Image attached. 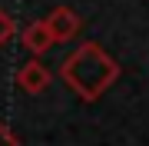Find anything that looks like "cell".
Here are the masks:
<instances>
[{
  "label": "cell",
  "mask_w": 149,
  "mask_h": 146,
  "mask_svg": "<svg viewBox=\"0 0 149 146\" xmlns=\"http://www.w3.org/2000/svg\"><path fill=\"white\" fill-rule=\"evenodd\" d=\"M0 146H20L17 133H13V130H10L7 123H0Z\"/></svg>",
  "instance_id": "obj_6"
},
{
  "label": "cell",
  "mask_w": 149,
  "mask_h": 146,
  "mask_svg": "<svg viewBox=\"0 0 149 146\" xmlns=\"http://www.w3.org/2000/svg\"><path fill=\"white\" fill-rule=\"evenodd\" d=\"M20 40H23V47H27L33 57L47 53V50L56 43V40H53V33H50V27H47V20H33L30 27L20 33Z\"/></svg>",
  "instance_id": "obj_4"
},
{
  "label": "cell",
  "mask_w": 149,
  "mask_h": 146,
  "mask_svg": "<svg viewBox=\"0 0 149 146\" xmlns=\"http://www.w3.org/2000/svg\"><path fill=\"white\" fill-rule=\"evenodd\" d=\"M13 30H17V27H13V17H10V13H7V10H3V7H0V47H3V43H7V40H10V37H13Z\"/></svg>",
  "instance_id": "obj_5"
},
{
  "label": "cell",
  "mask_w": 149,
  "mask_h": 146,
  "mask_svg": "<svg viewBox=\"0 0 149 146\" xmlns=\"http://www.w3.org/2000/svg\"><path fill=\"white\" fill-rule=\"evenodd\" d=\"M17 83H20V90H27V93H43L50 87V70L33 57L30 63H23L20 70H17Z\"/></svg>",
  "instance_id": "obj_3"
},
{
  "label": "cell",
  "mask_w": 149,
  "mask_h": 146,
  "mask_svg": "<svg viewBox=\"0 0 149 146\" xmlns=\"http://www.w3.org/2000/svg\"><path fill=\"white\" fill-rule=\"evenodd\" d=\"M60 76H63V83H66L83 103H96L113 83H116L119 63H116L100 43L90 40V43H80L73 53L63 60Z\"/></svg>",
  "instance_id": "obj_1"
},
{
  "label": "cell",
  "mask_w": 149,
  "mask_h": 146,
  "mask_svg": "<svg viewBox=\"0 0 149 146\" xmlns=\"http://www.w3.org/2000/svg\"><path fill=\"white\" fill-rule=\"evenodd\" d=\"M47 27H50L56 43H63V40H73L80 33V17H76V10H70V7H56L47 17Z\"/></svg>",
  "instance_id": "obj_2"
}]
</instances>
